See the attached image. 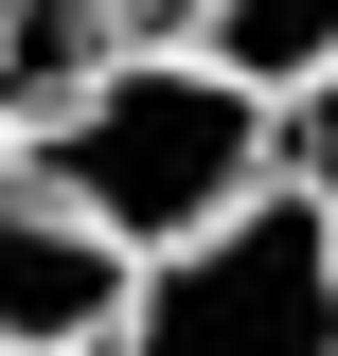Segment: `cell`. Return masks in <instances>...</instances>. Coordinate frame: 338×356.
Returning a JSON list of instances; mask_svg holds the SVG:
<instances>
[{
    "instance_id": "cell-5",
    "label": "cell",
    "mask_w": 338,
    "mask_h": 356,
    "mask_svg": "<svg viewBox=\"0 0 338 356\" xmlns=\"http://www.w3.org/2000/svg\"><path fill=\"white\" fill-rule=\"evenodd\" d=\"M161 36H178V54H214L232 89H267V107H285V89H321V72H338V0H178Z\"/></svg>"
},
{
    "instance_id": "cell-4",
    "label": "cell",
    "mask_w": 338,
    "mask_h": 356,
    "mask_svg": "<svg viewBox=\"0 0 338 356\" xmlns=\"http://www.w3.org/2000/svg\"><path fill=\"white\" fill-rule=\"evenodd\" d=\"M125 36H143L125 0H0V125L36 143V125H54V107H72V89L107 72Z\"/></svg>"
},
{
    "instance_id": "cell-2",
    "label": "cell",
    "mask_w": 338,
    "mask_h": 356,
    "mask_svg": "<svg viewBox=\"0 0 338 356\" xmlns=\"http://www.w3.org/2000/svg\"><path fill=\"white\" fill-rule=\"evenodd\" d=\"M107 356H338V214L321 196H232L214 232L125 267Z\"/></svg>"
},
{
    "instance_id": "cell-3",
    "label": "cell",
    "mask_w": 338,
    "mask_h": 356,
    "mask_svg": "<svg viewBox=\"0 0 338 356\" xmlns=\"http://www.w3.org/2000/svg\"><path fill=\"white\" fill-rule=\"evenodd\" d=\"M107 321H125V250H107V232L36 178V143L0 125V339H36V356H107Z\"/></svg>"
},
{
    "instance_id": "cell-6",
    "label": "cell",
    "mask_w": 338,
    "mask_h": 356,
    "mask_svg": "<svg viewBox=\"0 0 338 356\" xmlns=\"http://www.w3.org/2000/svg\"><path fill=\"white\" fill-rule=\"evenodd\" d=\"M267 178H285V196H321V214H338V72L267 107Z\"/></svg>"
},
{
    "instance_id": "cell-8",
    "label": "cell",
    "mask_w": 338,
    "mask_h": 356,
    "mask_svg": "<svg viewBox=\"0 0 338 356\" xmlns=\"http://www.w3.org/2000/svg\"><path fill=\"white\" fill-rule=\"evenodd\" d=\"M0 356H36V339H0Z\"/></svg>"
},
{
    "instance_id": "cell-7",
    "label": "cell",
    "mask_w": 338,
    "mask_h": 356,
    "mask_svg": "<svg viewBox=\"0 0 338 356\" xmlns=\"http://www.w3.org/2000/svg\"><path fill=\"white\" fill-rule=\"evenodd\" d=\"M125 18H143V36H161V18H178V0H125Z\"/></svg>"
},
{
    "instance_id": "cell-1",
    "label": "cell",
    "mask_w": 338,
    "mask_h": 356,
    "mask_svg": "<svg viewBox=\"0 0 338 356\" xmlns=\"http://www.w3.org/2000/svg\"><path fill=\"white\" fill-rule=\"evenodd\" d=\"M36 178L143 267V250H178V232H214L232 196H267V89H232L214 54H178V36H125L36 125Z\"/></svg>"
}]
</instances>
